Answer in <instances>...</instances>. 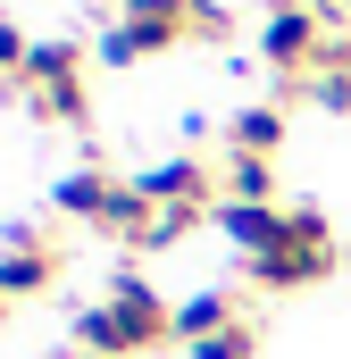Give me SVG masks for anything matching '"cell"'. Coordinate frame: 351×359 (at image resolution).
Returning a JSON list of instances; mask_svg holds the SVG:
<instances>
[{
  "label": "cell",
  "mask_w": 351,
  "mask_h": 359,
  "mask_svg": "<svg viewBox=\"0 0 351 359\" xmlns=\"http://www.w3.org/2000/svg\"><path fill=\"white\" fill-rule=\"evenodd\" d=\"M67 359H100V351H67Z\"/></svg>",
  "instance_id": "cell-18"
},
{
  "label": "cell",
  "mask_w": 351,
  "mask_h": 359,
  "mask_svg": "<svg viewBox=\"0 0 351 359\" xmlns=\"http://www.w3.org/2000/svg\"><path fill=\"white\" fill-rule=\"evenodd\" d=\"M276 142H284V109H276V100L234 109V126H226V151H234V159H276Z\"/></svg>",
  "instance_id": "cell-10"
},
{
  "label": "cell",
  "mask_w": 351,
  "mask_h": 359,
  "mask_svg": "<svg viewBox=\"0 0 351 359\" xmlns=\"http://www.w3.org/2000/svg\"><path fill=\"white\" fill-rule=\"evenodd\" d=\"M51 284H59V251L17 226L8 251H0V292H8V301H34V292H51Z\"/></svg>",
  "instance_id": "cell-6"
},
{
  "label": "cell",
  "mask_w": 351,
  "mask_h": 359,
  "mask_svg": "<svg viewBox=\"0 0 351 359\" xmlns=\"http://www.w3.org/2000/svg\"><path fill=\"white\" fill-rule=\"evenodd\" d=\"M335 276V226L326 209H284V243L251 259V284L260 292H301V284H326Z\"/></svg>",
  "instance_id": "cell-1"
},
{
  "label": "cell",
  "mask_w": 351,
  "mask_h": 359,
  "mask_svg": "<svg viewBox=\"0 0 351 359\" xmlns=\"http://www.w3.org/2000/svg\"><path fill=\"white\" fill-rule=\"evenodd\" d=\"M218 201H276V168L226 151V168H218Z\"/></svg>",
  "instance_id": "cell-11"
},
{
  "label": "cell",
  "mask_w": 351,
  "mask_h": 359,
  "mask_svg": "<svg viewBox=\"0 0 351 359\" xmlns=\"http://www.w3.org/2000/svg\"><path fill=\"white\" fill-rule=\"evenodd\" d=\"M260 59H267L293 92H310V84H318V67L335 59V42H326L318 8H276V17L260 25Z\"/></svg>",
  "instance_id": "cell-3"
},
{
  "label": "cell",
  "mask_w": 351,
  "mask_h": 359,
  "mask_svg": "<svg viewBox=\"0 0 351 359\" xmlns=\"http://www.w3.org/2000/svg\"><path fill=\"white\" fill-rule=\"evenodd\" d=\"M100 309H109V326H117V351H159V343H176V309L143 284V276H109V292H100Z\"/></svg>",
  "instance_id": "cell-5"
},
{
  "label": "cell",
  "mask_w": 351,
  "mask_h": 359,
  "mask_svg": "<svg viewBox=\"0 0 351 359\" xmlns=\"http://www.w3.org/2000/svg\"><path fill=\"white\" fill-rule=\"evenodd\" d=\"M25 59H34V42H25L8 17H0V76H17V84H25Z\"/></svg>",
  "instance_id": "cell-15"
},
{
  "label": "cell",
  "mask_w": 351,
  "mask_h": 359,
  "mask_svg": "<svg viewBox=\"0 0 351 359\" xmlns=\"http://www.w3.org/2000/svg\"><path fill=\"white\" fill-rule=\"evenodd\" d=\"M234 318H243V301H234L226 284H209V292H184V301H176V334H184V351H192V343H209V334H218V326H234Z\"/></svg>",
  "instance_id": "cell-9"
},
{
  "label": "cell",
  "mask_w": 351,
  "mask_h": 359,
  "mask_svg": "<svg viewBox=\"0 0 351 359\" xmlns=\"http://www.w3.org/2000/svg\"><path fill=\"white\" fill-rule=\"evenodd\" d=\"M192 359H260V326L234 318V326H218L209 343H192Z\"/></svg>",
  "instance_id": "cell-13"
},
{
  "label": "cell",
  "mask_w": 351,
  "mask_h": 359,
  "mask_svg": "<svg viewBox=\"0 0 351 359\" xmlns=\"http://www.w3.org/2000/svg\"><path fill=\"white\" fill-rule=\"evenodd\" d=\"M84 50L76 42H34L25 59V92H34V117L42 126H84Z\"/></svg>",
  "instance_id": "cell-4"
},
{
  "label": "cell",
  "mask_w": 351,
  "mask_h": 359,
  "mask_svg": "<svg viewBox=\"0 0 351 359\" xmlns=\"http://www.w3.org/2000/svg\"><path fill=\"white\" fill-rule=\"evenodd\" d=\"M8 309H17V301H8V292H0V326H8Z\"/></svg>",
  "instance_id": "cell-17"
},
{
  "label": "cell",
  "mask_w": 351,
  "mask_h": 359,
  "mask_svg": "<svg viewBox=\"0 0 351 359\" xmlns=\"http://www.w3.org/2000/svg\"><path fill=\"white\" fill-rule=\"evenodd\" d=\"M343 17H351V0H343Z\"/></svg>",
  "instance_id": "cell-19"
},
{
  "label": "cell",
  "mask_w": 351,
  "mask_h": 359,
  "mask_svg": "<svg viewBox=\"0 0 351 359\" xmlns=\"http://www.w3.org/2000/svg\"><path fill=\"white\" fill-rule=\"evenodd\" d=\"M117 17H134V25H176V34H192V25H201V0H117Z\"/></svg>",
  "instance_id": "cell-12"
},
{
  "label": "cell",
  "mask_w": 351,
  "mask_h": 359,
  "mask_svg": "<svg viewBox=\"0 0 351 359\" xmlns=\"http://www.w3.org/2000/svg\"><path fill=\"white\" fill-rule=\"evenodd\" d=\"M143 201L151 209H218V176L201 159H168V168L143 176Z\"/></svg>",
  "instance_id": "cell-7"
},
{
  "label": "cell",
  "mask_w": 351,
  "mask_h": 359,
  "mask_svg": "<svg viewBox=\"0 0 351 359\" xmlns=\"http://www.w3.org/2000/svg\"><path fill=\"white\" fill-rule=\"evenodd\" d=\"M209 217H218V226H226V243H234V251H251V259L284 243V209H276V201H218Z\"/></svg>",
  "instance_id": "cell-8"
},
{
  "label": "cell",
  "mask_w": 351,
  "mask_h": 359,
  "mask_svg": "<svg viewBox=\"0 0 351 359\" xmlns=\"http://www.w3.org/2000/svg\"><path fill=\"white\" fill-rule=\"evenodd\" d=\"M134 59H151V42H143V25L117 17V25L100 34V67H134Z\"/></svg>",
  "instance_id": "cell-14"
},
{
  "label": "cell",
  "mask_w": 351,
  "mask_h": 359,
  "mask_svg": "<svg viewBox=\"0 0 351 359\" xmlns=\"http://www.w3.org/2000/svg\"><path fill=\"white\" fill-rule=\"evenodd\" d=\"M318 76H335V84L351 92V42H335V59H326V67H318Z\"/></svg>",
  "instance_id": "cell-16"
},
{
  "label": "cell",
  "mask_w": 351,
  "mask_h": 359,
  "mask_svg": "<svg viewBox=\"0 0 351 359\" xmlns=\"http://www.w3.org/2000/svg\"><path fill=\"white\" fill-rule=\"evenodd\" d=\"M67 217H84L100 234H117V243H143V226H151V201H143V184H117L109 168H76V176H59L51 192Z\"/></svg>",
  "instance_id": "cell-2"
}]
</instances>
